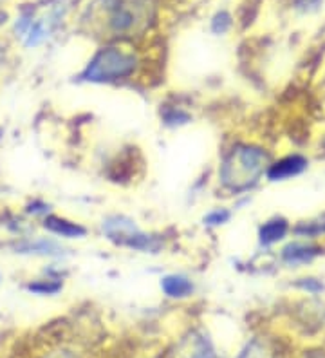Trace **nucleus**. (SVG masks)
Here are the masks:
<instances>
[{"label":"nucleus","mask_w":325,"mask_h":358,"mask_svg":"<svg viewBox=\"0 0 325 358\" xmlns=\"http://www.w3.org/2000/svg\"><path fill=\"white\" fill-rule=\"evenodd\" d=\"M268 152L253 145H240L222 162L219 178L231 192H244L259 181L264 171L268 172Z\"/></svg>","instance_id":"obj_1"},{"label":"nucleus","mask_w":325,"mask_h":358,"mask_svg":"<svg viewBox=\"0 0 325 358\" xmlns=\"http://www.w3.org/2000/svg\"><path fill=\"white\" fill-rule=\"evenodd\" d=\"M107 27L114 35H134L154 18V0H101Z\"/></svg>","instance_id":"obj_2"},{"label":"nucleus","mask_w":325,"mask_h":358,"mask_svg":"<svg viewBox=\"0 0 325 358\" xmlns=\"http://www.w3.org/2000/svg\"><path fill=\"white\" fill-rule=\"evenodd\" d=\"M136 57L132 52L117 48L101 49L83 71L82 78L87 82H116L130 76L136 69Z\"/></svg>","instance_id":"obj_3"},{"label":"nucleus","mask_w":325,"mask_h":358,"mask_svg":"<svg viewBox=\"0 0 325 358\" xmlns=\"http://www.w3.org/2000/svg\"><path fill=\"white\" fill-rule=\"evenodd\" d=\"M64 17V8L60 4L43 6L42 9L31 6L22 11L17 22V33L24 36L26 45H38L51 35V31L58 26Z\"/></svg>","instance_id":"obj_4"},{"label":"nucleus","mask_w":325,"mask_h":358,"mask_svg":"<svg viewBox=\"0 0 325 358\" xmlns=\"http://www.w3.org/2000/svg\"><path fill=\"white\" fill-rule=\"evenodd\" d=\"M308 169V159L300 154H293V156H286L275 162L273 165H269L268 169V178L271 181H284V179H289L293 176L302 174L303 171Z\"/></svg>","instance_id":"obj_5"},{"label":"nucleus","mask_w":325,"mask_h":358,"mask_svg":"<svg viewBox=\"0 0 325 358\" xmlns=\"http://www.w3.org/2000/svg\"><path fill=\"white\" fill-rule=\"evenodd\" d=\"M320 254V248L315 245H305V243H291L286 248L282 250V259L287 262V264H305V262H311L312 259Z\"/></svg>","instance_id":"obj_6"},{"label":"nucleus","mask_w":325,"mask_h":358,"mask_svg":"<svg viewBox=\"0 0 325 358\" xmlns=\"http://www.w3.org/2000/svg\"><path fill=\"white\" fill-rule=\"evenodd\" d=\"M43 227L48 228L49 231H52V234H58L62 237H83L87 234V230L82 224L67 221V219H62L58 215H49V217H45Z\"/></svg>","instance_id":"obj_7"},{"label":"nucleus","mask_w":325,"mask_h":358,"mask_svg":"<svg viewBox=\"0 0 325 358\" xmlns=\"http://www.w3.org/2000/svg\"><path fill=\"white\" fill-rule=\"evenodd\" d=\"M161 289L172 299H185L194 293V284L182 275H166L161 280Z\"/></svg>","instance_id":"obj_8"},{"label":"nucleus","mask_w":325,"mask_h":358,"mask_svg":"<svg viewBox=\"0 0 325 358\" xmlns=\"http://www.w3.org/2000/svg\"><path fill=\"white\" fill-rule=\"evenodd\" d=\"M287 230H289V224H287L286 219H282V217L271 219V221L264 223L262 224V228H260V234H259L260 243H262V245H273V243H277V241L286 237Z\"/></svg>","instance_id":"obj_9"},{"label":"nucleus","mask_w":325,"mask_h":358,"mask_svg":"<svg viewBox=\"0 0 325 358\" xmlns=\"http://www.w3.org/2000/svg\"><path fill=\"white\" fill-rule=\"evenodd\" d=\"M22 254H42V255H57L60 254V248H58L57 245H52V243H45V241H42V243H27L26 246H20Z\"/></svg>","instance_id":"obj_10"},{"label":"nucleus","mask_w":325,"mask_h":358,"mask_svg":"<svg viewBox=\"0 0 325 358\" xmlns=\"http://www.w3.org/2000/svg\"><path fill=\"white\" fill-rule=\"evenodd\" d=\"M27 289L33 293H38V295H52V293H58L62 289V282L57 280H36V282L27 284Z\"/></svg>","instance_id":"obj_11"},{"label":"nucleus","mask_w":325,"mask_h":358,"mask_svg":"<svg viewBox=\"0 0 325 358\" xmlns=\"http://www.w3.org/2000/svg\"><path fill=\"white\" fill-rule=\"evenodd\" d=\"M298 234H305V236H317V234H324L325 231V214L320 215L315 221H309V223H302L296 228Z\"/></svg>","instance_id":"obj_12"},{"label":"nucleus","mask_w":325,"mask_h":358,"mask_svg":"<svg viewBox=\"0 0 325 358\" xmlns=\"http://www.w3.org/2000/svg\"><path fill=\"white\" fill-rule=\"evenodd\" d=\"M230 219V212L228 210H213L212 214L204 217V223L210 227H217V224H224Z\"/></svg>","instance_id":"obj_13"},{"label":"nucleus","mask_w":325,"mask_h":358,"mask_svg":"<svg viewBox=\"0 0 325 358\" xmlns=\"http://www.w3.org/2000/svg\"><path fill=\"white\" fill-rule=\"evenodd\" d=\"M240 358H269V355L262 345H259V342H253L252 345H247V350Z\"/></svg>","instance_id":"obj_14"},{"label":"nucleus","mask_w":325,"mask_h":358,"mask_svg":"<svg viewBox=\"0 0 325 358\" xmlns=\"http://www.w3.org/2000/svg\"><path fill=\"white\" fill-rule=\"evenodd\" d=\"M230 24L231 20L230 17H228V13L217 15V18L213 20V31H215V33H224V31H228Z\"/></svg>","instance_id":"obj_15"},{"label":"nucleus","mask_w":325,"mask_h":358,"mask_svg":"<svg viewBox=\"0 0 325 358\" xmlns=\"http://www.w3.org/2000/svg\"><path fill=\"white\" fill-rule=\"evenodd\" d=\"M298 286L303 289H308V292H311V293H318L324 289V284L317 279H302L298 282Z\"/></svg>","instance_id":"obj_16"},{"label":"nucleus","mask_w":325,"mask_h":358,"mask_svg":"<svg viewBox=\"0 0 325 358\" xmlns=\"http://www.w3.org/2000/svg\"><path fill=\"white\" fill-rule=\"evenodd\" d=\"M322 0H295V4L298 6L300 9H311V8H317L320 4Z\"/></svg>","instance_id":"obj_17"},{"label":"nucleus","mask_w":325,"mask_h":358,"mask_svg":"<svg viewBox=\"0 0 325 358\" xmlns=\"http://www.w3.org/2000/svg\"><path fill=\"white\" fill-rule=\"evenodd\" d=\"M6 20H8V15L2 13V11H0V26H2V24H4Z\"/></svg>","instance_id":"obj_18"},{"label":"nucleus","mask_w":325,"mask_h":358,"mask_svg":"<svg viewBox=\"0 0 325 358\" xmlns=\"http://www.w3.org/2000/svg\"><path fill=\"white\" fill-rule=\"evenodd\" d=\"M0 2H4V0H0Z\"/></svg>","instance_id":"obj_19"}]
</instances>
